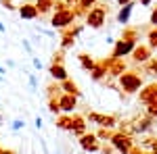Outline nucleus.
<instances>
[{
  "mask_svg": "<svg viewBox=\"0 0 157 154\" xmlns=\"http://www.w3.org/2000/svg\"><path fill=\"white\" fill-rule=\"evenodd\" d=\"M61 90H63L65 94H73L75 98H78V96L82 94V92L78 90V85H75L73 81H69V79H65V81H61Z\"/></svg>",
  "mask_w": 157,
  "mask_h": 154,
  "instance_id": "nucleus-18",
  "label": "nucleus"
},
{
  "mask_svg": "<svg viewBox=\"0 0 157 154\" xmlns=\"http://www.w3.org/2000/svg\"><path fill=\"white\" fill-rule=\"evenodd\" d=\"M149 59H151V48L149 46H134V50H132L134 63H147Z\"/></svg>",
  "mask_w": 157,
  "mask_h": 154,
  "instance_id": "nucleus-11",
  "label": "nucleus"
},
{
  "mask_svg": "<svg viewBox=\"0 0 157 154\" xmlns=\"http://www.w3.org/2000/svg\"><path fill=\"white\" fill-rule=\"evenodd\" d=\"M136 34H138V29H134V27H128V29H124V36L126 40H136Z\"/></svg>",
  "mask_w": 157,
  "mask_h": 154,
  "instance_id": "nucleus-27",
  "label": "nucleus"
},
{
  "mask_svg": "<svg viewBox=\"0 0 157 154\" xmlns=\"http://www.w3.org/2000/svg\"><path fill=\"white\" fill-rule=\"evenodd\" d=\"M73 135H84L86 133V123H84V119L80 117V115H73Z\"/></svg>",
  "mask_w": 157,
  "mask_h": 154,
  "instance_id": "nucleus-15",
  "label": "nucleus"
},
{
  "mask_svg": "<svg viewBox=\"0 0 157 154\" xmlns=\"http://www.w3.org/2000/svg\"><path fill=\"white\" fill-rule=\"evenodd\" d=\"M0 73H2V75H4V73H6V69H4V67H2V65H0Z\"/></svg>",
  "mask_w": 157,
  "mask_h": 154,
  "instance_id": "nucleus-43",
  "label": "nucleus"
},
{
  "mask_svg": "<svg viewBox=\"0 0 157 154\" xmlns=\"http://www.w3.org/2000/svg\"><path fill=\"white\" fill-rule=\"evenodd\" d=\"M48 110L52 113V115H59V113H61L59 98H48Z\"/></svg>",
  "mask_w": 157,
  "mask_h": 154,
  "instance_id": "nucleus-23",
  "label": "nucleus"
},
{
  "mask_svg": "<svg viewBox=\"0 0 157 154\" xmlns=\"http://www.w3.org/2000/svg\"><path fill=\"white\" fill-rule=\"evenodd\" d=\"M78 60H80V65H82V69H86V71H90L97 63L90 59V54H86V52H82V54H78Z\"/></svg>",
  "mask_w": 157,
  "mask_h": 154,
  "instance_id": "nucleus-19",
  "label": "nucleus"
},
{
  "mask_svg": "<svg viewBox=\"0 0 157 154\" xmlns=\"http://www.w3.org/2000/svg\"><path fill=\"white\" fill-rule=\"evenodd\" d=\"M145 71L149 73V75H157V56H155V59H149V60H147Z\"/></svg>",
  "mask_w": 157,
  "mask_h": 154,
  "instance_id": "nucleus-22",
  "label": "nucleus"
},
{
  "mask_svg": "<svg viewBox=\"0 0 157 154\" xmlns=\"http://www.w3.org/2000/svg\"><path fill=\"white\" fill-rule=\"evenodd\" d=\"M147 104H153V106H157V92H155L153 96H151V100H149Z\"/></svg>",
  "mask_w": 157,
  "mask_h": 154,
  "instance_id": "nucleus-37",
  "label": "nucleus"
},
{
  "mask_svg": "<svg viewBox=\"0 0 157 154\" xmlns=\"http://www.w3.org/2000/svg\"><path fill=\"white\" fill-rule=\"evenodd\" d=\"M80 146H82V150H86V152H98V150H101L98 138L94 133H84V135H80Z\"/></svg>",
  "mask_w": 157,
  "mask_h": 154,
  "instance_id": "nucleus-5",
  "label": "nucleus"
},
{
  "mask_svg": "<svg viewBox=\"0 0 157 154\" xmlns=\"http://www.w3.org/2000/svg\"><path fill=\"white\" fill-rule=\"evenodd\" d=\"M157 92V83H151V85H147L145 90H140V94H138V100H140V102H149V100H151V96L155 94Z\"/></svg>",
  "mask_w": 157,
  "mask_h": 154,
  "instance_id": "nucleus-16",
  "label": "nucleus"
},
{
  "mask_svg": "<svg viewBox=\"0 0 157 154\" xmlns=\"http://www.w3.org/2000/svg\"><path fill=\"white\" fill-rule=\"evenodd\" d=\"M107 73L109 71H107V60H105V59L101 60V63H97V65L90 69V75H92V79H94V81H101Z\"/></svg>",
  "mask_w": 157,
  "mask_h": 154,
  "instance_id": "nucleus-13",
  "label": "nucleus"
},
{
  "mask_svg": "<svg viewBox=\"0 0 157 154\" xmlns=\"http://www.w3.org/2000/svg\"><path fill=\"white\" fill-rule=\"evenodd\" d=\"M23 48H25V52H27V54H32V46H29V42H27V40H23Z\"/></svg>",
  "mask_w": 157,
  "mask_h": 154,
  "instance_id": "nucleus-36",
  "label": "nucleus"
},
{
  "mask_svg": "<svg viewBox=\"0 0 157 154\" xmlns=\"http://www.w3.org/2000/svg\"><path fill=\"white\" fill-rule=\"evenodd\" d=\"M73 19H75V13H73V9H63V11H57L55 15H52L50 25H52L55 29H63V27L71 25Z\"/></svg>",
  "mask_w": 157,
  "mask_h": 154,
  "instance_id": "nucleus-3",
  "label": "nucleus"
},
{
  "mask_svg": "<svg viewBox=\"0 0 157 154\" xmlns=\"http://www.w3.org/2000/svg\"><path fill=\"white\" fill-rule=\"evenodd\" d=\"M32 63H34V67H36V69H42V60H40V59H34Z\"/></svg>",
  "mask_w": 157,
  "mask_h": 154,
  "instance_id": "nucleus-38",
  "label": "nucleus"
},
{
  "mask_svg": "<svg viewBox=\"0 0 157 154\" xmlns=\"http://www.w3.org/2000/svg\"><path fill=\"white\" fill-rule=\"evenodd\" d=\"M57 127L65 131H71L73 129V117H59L57 119Z\"/></svg>",
  "mask_w": 157,
  "mask_h": 154,
  "instance_id": "nucleus-20",
  "label": "nucleus"
},
{
  "mask_svg": "<svg viewBox=\"0 0 157 154\" xmlns=\"http://www.w3.org/2000/svg\"><path fill=\"white\" fill-rule=\"evenodd\" d=\"M0 81H4V75H2V73H0Z\"/></svg>",
  "mask_w": 157,
  "mask_h": 154,
  "instance_id": "nucleus-44",
  "label": "nucleus"
},
{
  "mask_svg": "<svg viewBox=\"0 0 157 154\" xmlns=\"http://www.w3.org/2000/svg\"><path fill=\"white\" fill-rule=\"evenodd\" d=\"M140 85H143V77H140L138 73L124 71L120 75V88L126 92V94H134V92H138Z\"/></svg>",
  "mask_w": 157,
  "mask_h": 154,
  "instance_id": "nucleus-1",
  "label": "nucleus"
},
{
  "mask_svg": "<svg viewBox=\"0 0 157 154\" xmlns=\"http://www.w3.org/2000/svg\"><path fill=\"white\" fill-rule=\"evenodd\" d=\"M130 15H132V2H128V4H124V9L117 13V23H128V19H130Z\"/></svg>",
  "mask_w": 157,
  "mask_h": 154,
  "instance_id": "nucleus-17",
  "label": "nucleus"
},
{
  "mask_svg": "<svg viewBox=\"0 0 157 154\" xmlns=\"http://www.w3.org/2000/svg\"><path fill=\"white\" fill-rule=\"evenodd\" d=\"M52 2H55V0H38V2H36L38 13H40V15H46V13L52 9Z\"/></svg>",
  "mask_w": 157,
  "mask_h": 154,
  "instance_id": "nucleus-21",
  "label": "nucleus"
},
{
  "mask_svg": "<svg viewBox=\"0 0 157 154\" xmlns=\"http://www.w3.org/2000/svg\"><path fill=\"white\" fill-rule=\"evenodd\" d=\"M111 135H113L111 127H103V129L97 133V138H101V140H111Z\"/></svg>",
  "mask_w": 157,
  "mask_h": 154,
  "instance_id": "nucleus-26",
  "label": "nucleus"
},
{
  "mask_svg": "<svg viewBox=\"0 0 157 154\" xmlns=\"http://www.w3.org/2000/svg\"><path fill=\"white\" fill-rule=\"evenodd\" d=\"M134 46H136V40H126L121 38L120 42L115 44V50H113V56H126L128 52H132Z\"/></svg>",
  "mask_w": 157,
  "mask_h": 154,
  "instance_id": "nucleus-8",
  "label": "nucleus"
},
{
  "mask_svg": "<svg viewBox=\"0 0 157 154\" xmlns=\"http://www.w3.org/2000/svg\"><path fill=\"white\" fill-rule=\"evenodd\" d=\"M147 115H149V117H157V106H153V104H147Z\"/></svg>",
  "mask_w": 157,
  "mask_h": 154,
  "instance_id": "nucleus-33",
  "label": "nucleus"
},
{
  "mask_svg": "<svg viewBox=\"0 0 157 154\" xmlns=\"http://www.w3.org/2000/svg\"><path fill=\"white\" fill-rule=\"evenodd\" d=\"M132 127L134 131H138V133H145V131H149L151 127H153V117H138V119H134L132 121Z\"/></svg>",
  "mask_w": 157,
  "mask_h": 154,
  "instance_id": "nucleus-10",
  "label": "nucleus"
},
{
  "mask_svg": "<svg viewBox=\"0 0 157 154\" xmlns=\"http://www.w3.org/2000/svg\"><path fill=\"white\" fill-rule=\"evenodd\" d=\"M48 73L57 79V81H65V79H67V71H65L63 63H52L50 69H48Z\"/></svg>",
  "mask_w": 157,
  "mask_h": 154,
  "instance_id": "nucleus-14",
  "label": "nucleus"
},
{
  "mask_svg": "<svg viewBox=\"0 0 157 154\" xmlns=\"http://www.w3.org/2000/svg\"><path fill=\"white\" fill-rule=\"evenodd\" d=\"M149 154H151V152H149Z\"/></svg>",
  "mask_w": 157,
  "mask_h": 154,
  "instance_id": "nucleus-45",
  "label": "nucleus"
},
{
  "mask_svg": "<svg viewBox=\"0 0 157 154\" xmlns=\"http://www.w3.org/2000/svg\"><path fill=\"white\" fill-rule=\"evenodd\" d=\"M117 2H120L121 6H124V4H128V2H132V0H117Z\"/></svg>",
  "mask_w": 157,
  "mask_h": 154,
  "instance_id": "nucleus-42",
  "label": "nucleus"
},
{
  "mask_svg": "<svg viewBox=\"0 0 157 154\" xmlns=\"http://www.w3.org/2000/svg\"><path fill=\"white\" fill-rule=\"evenodd\" d=\"M147 38H149V48L151 50H157V27H153Z\"/></svg>",
  "mask_w": 157,
  "mask_h": 154,
  "instance_id": "nucleus-24",
  "label": "nucleus"
},
{
  "mask_svg": "<svg viewBox=\"0 0 157 154\" xmlns=\"http://www.w3.org/2000/svg\"><path fill=\"white\" fill-rule=\"evenodd\" d=\"M0 4H2L6 11H15V9H17V6L13 4V0H0Z\"/></svg>",
  "mask_w": 157,
  "mask_h": 154,
  "instance_id": "nucleus-32",
  "label": "nucleus"
},
{
  "mask_svg": "<svg viewBox=\"0 0 157 154\" xmlns=\"http://www.w3.org/2000/svg\"><path fill=\"white\" fill-rule=\"evenodd\" d=\"M36 88H38L36 75H34V73H29V92H36Z\"/></svg>",
  "mask_w": 157,
  "mask_h": 154,
  "instance_id": "nucleus-31",
  "label": "nucleus"
},
{
  "mask_svg": "<svg viewBox=\"0 0 157 154\" xmlns=\"http://www.w3.org/2000/svg\"><path fill=\"white\" fill-rule=\"evenodd\" d=\"M151 2H153V0H140V4H145V6H149Z\"/></svg>",
  "mask_w": 157,
  "mask_h": 154,
  "instance_id": "nucleus-41",
  "label": "nucleus"
},
{
  "mask_svg": "<svg viewBox=\"0 0 157 154\" xmlns=\"http://www.w3.org/2000/svg\"><path fill=\"white\" fill-rule=\"evenodd\" d=\"M63 56H65V54H63V50L55 52V54H52V63H63Z\"/></svg>",
  "mask_w": 157,
  "mask_h": 154,
  "instance_id": "nucleus-34",
  "label": "nucleus"
},
{
  "mask_svg": "<svg viewBox=\"0 0 157 154\" xmlns=\"http://www.w3.org/2000/svg\"><path fill=\"white\" fill-rule=\"evenodd\" d=\"M107 13H109L107 4H98V6H94V9H90V11L86 13V25L92 27V29L103 27L105 19H107Z\"/></svg>",
  "mask_w": 157,
  "mask_h": 154,
  "instance_id": "nucleus-2",
  "label": "nucleus"
},
{
  "mask_svg": "<svg viewBox=\"0 0 157 154\" xmlns=\"http://www.w3.org/2000/svg\"><path fill=\"white\" fill-rule=\"evenodd\" d=\"M36 127H38V129L42 127V119H40V117H36Z\"/></svg>",
  "mask_w": 157,
  "mask_h": 154,
  "instance_id": "nucleus-40",
  "label": "nucleus"
},
{
  "mask_svg": "<svg viewBox=\"0 0 157 154\" xmlns=\"http://www.w3.org/2000/svg\"><path fill=\"white\" fill-rule=\"evenodd\" d=\"M65 2H67V6H75V4H78L80 0H65Z\"/></svg>",
  "mask_w": 157,
  "mask_h": 154,
  "instance_id": "nucleus-39",
  "label": "nucleus"
},
{
  "mask_svg": "<svg viewBox=\"0 0 157 154\" xmlns=\"http://www.w3.org/2000/svg\"><path fill=\"white\" fill-rule=\"evenodd\" d=\"M46 90H48V98H59L61 96V88L59 85H48Z\"/></svg>",
  "mask_w": 157,
  "mask_h": 154,
  "instance_id": "nucleus-28",
  "label": "nucleus"
},
{
  "mask_svg": "<svg viewBox=\"0 0 157 154\" xmlns=\"http://www.w3.org/2000/svg\"><path fill=\"white\" fill-rule=\"evenodd\" d=\"M151 25H153V27H157V9L151 13Z\"/></svg>",
  "mask_w": 157,
  "mask_h": 154,
  "instance_id": "nucleus-35",
  "label": "nucleus"
},
{
  "mask_svg": "<svg viewBox=\"0 0 157 154\" xmlns=\"http://www.w3.org/2000/svg\"><path fill=\"white\" fill-rule=\"evenodd\" d=\"M111 146L117 148L120 152L130 150V148L134 146V144H132V135H130V133H124V131H117V133L111 135Z\"/></svg>",
  "mask_w": 157,
  "mask_h": 154,
  "instance_id": "nucleus-4",
  "label": "nucleus"
},
{
  "mask_svg": "<svg viewBox=\"0 0 157 154\" xmlns=\"http://www.w3.org/2000/svg\"><path fill=\"white\" fill-rule=\"evenodd\" d=\"M88 121H92V123H97L98 127H113L115 125V117L113 115H101V113H88L86 115Z\"/></svg>",
  "mask_w": 157,
  "mask_h": 154,
  "instance_id": "nucleus-6",
  "label": "nucleus"
},
{
  "mask_svg": "<svg viewBox=\"0 0 157 154\" xmlns=\"http://www.w3.org/2000/svg\"><path fill=\"white\" fill-rule=\"evenodd\" d=\"M19 15H21V19H36L38 15V9H36V4H29V2H23V4H19Z\"/></svg>",
  "mask_w": 157,
  "mask_h": 154,
  "instance_id": "nucleus-12",
  "label": "nucleus"
},
{
  "mask_svg": "<svg viewBox=\"0 0 157 154\" xmlns=\"http://www.w3.org/2000/svg\"><path fill=\"white\" fill-rule=\"evenodd\" d=\"M107 60V71L109 75H115V77H120L121 73L126 71V63L121 56H111V59H105Z\"/></svg>",
  "mask_w": 157,
  "mask_h": 154,
  "instance_id": "nucleus-7",
  "label": "nucleus"
},
{
  "mask_svg": "<svg viewBox=\"0 0 157 154\" xmlns=\"http://www.w3.org/2000/svg\"><path fill=\"white\" fill-rule=\"evenodd\" d=\"M59 104H61V110H65V113H73L75 106H78L75 96H73V94H65V92L59 96Z\"/></svg>",
  "mask_w": 157,
  "mask_h": 154,
  "instance_id": "nucleus-9",
  "label": "nucleus"
},
{
  "mask_svg": "<svg viewBox=\"0 0 157 154\" xmlns=\"http://www.w3.org/2000/svg\"><path fill=\"white\" fill-rule=\"evenodd\" d=\"M78 4H80L84 11H90V6H94V4H97V0H80Z\"/></svg>",
  "mask_w": 157,
  "mask_h": 154,
  "instance_id": "nucleus-30",
  "label": "nucleus"
},
{
  "mask_svg": "<svg viewBox=\"0 0 157 154\" xmlns=\"http://www.w3.org/2000/svg\"><path fill=\"white\" fill-rule=\"evenodd\" d=\"M143 144L147 148H151V154H157V138H147Z\"/></svg>",
  "mask_w": 157,
  "mask_h": 154,
  "instance_id": "nucleus-25",
  "label": "nucleus"
},
{
  "mask_svg": "<svg viewBox=\"0 0 157 154\" xmlns=\"http://www.w3.org/2000/svg\"><path fill=\"white\" fill-rule=\"evenodd\" d=\"M23 127H25V121H23V119H15V121L11 123V129L13 131H21Z\"/></svg>",
  "mask_w": 157,
  "mask_h": 154,
  "instance_id": "nucleus-29",
  "label": "nucleus"
}]
</instances>
